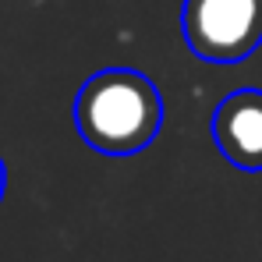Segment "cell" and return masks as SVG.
Returning a JSON list of instances; mask_svg holds the SVG:
<instances>
[{"instance_id":"obj_1","label":"cell","mask_w":262,"mask_h":262,"mask_svg":"<svg viewBox=\"0 0 262 262\" xmlns=\"http://www.w3.org/2000/svg\"><path fill=\"white\" fill-rule=\"evenodd\" d=\"M75 128L103 156H135L163 128V96L152 78L131 68H106L78 89Z\"/></svg>"},{"instance_id":"obj_2","label":"cell","mask_w":262,"mask_h":262,"mask_svg":"<svg viewBox=\"0 0 262 262\" xmlns=\"http://www.w3.org/2000/svg\"><path fill=\"white\" fill-rule=\"evenodd\" d=\"M181 29L206 64H241L262 43V0H184Z\"/></svg>"},{"instance_id":"obj_3","label":"cell","mask_w":262,"mask_h":262,"mask_svg":"<svg viewBox=\"0 0 262 262\" xmlns=\"http://www.w3.org/2000/svg\"><path fill=\"white\" fill-rule=\"evenodd\" d=\"M220 156L241 170H262V89H234L213 110Z\"/></svg>"},{"instance_id":"obj_4","label":"cell","mask_w":262,"mask_h":262,"mask_svg":"<svg viewBox=\"0 0 262 262\" xmlns=\"http://www.w3.org/2000/svg\"><path fill=\"white\" fill-rule=\"evenodd\" d=\"M4 181H7V174H4V163H0V195H4Z\"/></svg>"}]
</instances>
